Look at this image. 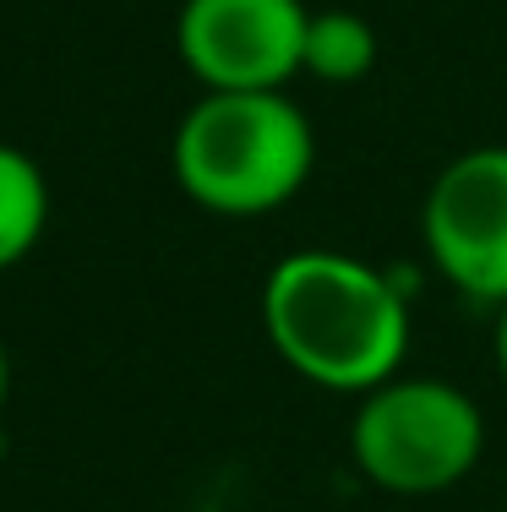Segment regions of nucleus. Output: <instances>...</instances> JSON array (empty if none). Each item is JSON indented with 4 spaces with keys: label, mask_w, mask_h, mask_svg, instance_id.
Wrapping results in <instances>:
<instances>
[{
    "label": "nucleus",
    "mask_w": 507,
    "mask_h": 512,
    "mask_svg": "<svg viewBox=\"0 0 507 512\" xmlns=\"http://www.w3.org/2000/svg\"><path fill=\"white\" fill-rule=\"evenodd\" d=\"M6 398H11V355H6V344H0V409H6Z\"/></svg>",
    "instance_id": "obj_9"
},
{
    "label": "nucleus",
    "mask_w": 507,
    "mask_h": 512,
    "mask_svg": "<svg viewBox=\"0 0 507 512\" xmlns=\"http://www.w3.org/2000/svg\"><path fill=\"white\" fill-rule=\"evenodd\" d=\"M306 0H180L175 55L202 93H273L300 77Z\"/></svg>",
    "instance_id": "obj_5"
},
{
    "label": "nucleus",
    "mask_w": 507,
    "mask_h": 512,
    "mask_svg": "<svg viewBox=\"0 0 507 512\" xmlns=\"http://www.w3.org/2000/svg\"><path fill=\"white\" fill-rule=\"evenodd\" d=\"M262 333L300 382L366 398L409 355V295L393 273L349 251H289L262 278Z\"/></svg>",
    "instance_id": "obj_1"
},
{
    "label": "nucleus",
    "mask_w": 507,
    "mask_h": 512,
    "mask_svg": "<svg viewBox=\"0 0 507 512\" xmlns=\"http://www.w3.org/2000/svg\"><path fill=\"white\" fill-rule=\"evenodd\" d=\"M486 453V414L448 376H388L355 404L349 458L388 496H442L475 474Z\"/></svg>",
    "instance_id": "obj_3"
},
{
    "label": "nucleus",
    "mask_w": 507,
    "mask_h": 512,
    "mask_svg": "<svg viewBox=\"0 0 507 512\" xmlns=\"http://www.w3.org/2000/svg\"><path fill=\"white\" fill-rule=\"evenodd\" d=\"M420 240L442 284L475 306H507V148L448 158L420 202Z\"/></svg>",
    "instance_id": "obj_4"
},
{
    "label": "nucleus",
    "mask_w": 507,
    "mask_h": 512,
    "mask_svg": "<svg viewBox=\"0 0 507 512\" xmlns=\"http://www.w3.org/2000/svg\"><path fill=\"white\" fill-rule=\"evenodd\" d=\"M169 169L202 213L268 218L306 191L317 169V131L289 88L197 93L169 142Z\"/></svg>",
    "instance_id": "obj_2"
},
{
    "label": "nucleus",
    "mask_w": 507,
    "mask_h": 512,
    "mask_svg": "<svg viewBox=\"0 0 507 512\" xmlns=\"http://www.w3.org/2000/svg\"><path fill=\"white\" fill-rule=\"evenodd\" d=\"M491 360H497V376L507 382V306H497V327H491Z\"/></svg>",
    "instance_id": "obj_8"
},
{
    "label": "nucleus",
    "mask_w": 507,
    "mask_h": 512,
    "mask_svg": "<svg viewBox=\"0 0 507 512\" xmlns=\"http://www.w3.org/2000/svg\"><path fill=\"white\" fill-rule=\"evenodd\" d=\"M377 28H371L360 11H311L306 22V50H300V77L333 82V88H355L377 71Z\"/></svg>",
    "instance_id": "obj_7"
},
{
    "label": "nucleus",
    "mask_w": 507,
    "mask_h": 512,
    "mask_svg": "<svg viewBox=\"0 0 507 512\" xmlns=\"http://www.w3.org/2000/svg\"><path fill=\"white\" fill-rule=\"evenodd\" d=\"M50 229V180L39 158L17 142H0V273L22 267Z\"/></svg>",
    "instance_id": "obj_6"
}]
</instances>
